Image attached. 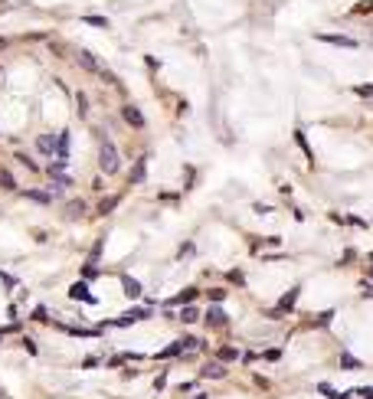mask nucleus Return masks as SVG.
<instances>
[{
    "label": "nucleus",
    "mask_w": 373,
    "mask_h": 399,
    "mask_svg": "<svg viewBox=\"0 0 373 399\" xmlns=\"http://www.w3.org/2000/svg\"><path fill=\"white\" fill-rule=\"evenodd\" d=\"M236 357H239L236 347H223V350H220V360H236Z\"/></svg>",
    "instance_id": "19"
},
{
    "label": "nucleus",
    "mask_w": 373,
    "mask_h": 399,
    "mask_svg": "<svg viewBox=\"0 0 373 399\" xmlns=\"http://www.w3.org/2000/svg\"><path fill=\"white\" fill-rule=\"evenodd\" d=\"M85 23H92V26H108L105 17H85Z\"/></svg>",
    "instance_id": "22"
},
{
    "label": "nucleus",
    "mask_w": 373,
    "mask_h": 399,
    "mask_svg": "<svg viewBox=\"0 0 373 399\" xmlns=\"http://www.w3.org/2000/svg\"><path fill=\"white\" fill-rule=\"evenodd\" d=\"M36 151L46 154V157H53L56 154V138L53 134H40V138H36Z\"/></svg>",
    "instance_id": "6"
},
{
    "label": "nucleus",
    "mask_w": 373,
    "mask_h": 399,
    "mask_svg": "<svg viewBox=\"0 0 373 399\" xmlns=\"http://www.w3.org/2000/svg\"><path fill=\"white\" fill-rule=\"evenodd\" d=\"M26 200H36V203H53V196L43 193V190H26Z\"/></svg>",
    "instance_id": "13"
},
{
    "label": "nucleus",
    "mask_w": 373,
    "mask_h": 399,
    "mask_svg": "<svg viewBox=\"0 0 373 399\" xmlns=\"http://www.w3.org/2000/svg\"><path fill=\"white\" fill-rule=\"evenodd\" d=\"M76 59H79V65H82V69H88V72H102L99 59H95V56L88 53V49H79V53H76Z\"/></svg>",
    "instance_id": "5"
},
{
    "label": "nucleus",
    "mask_w": 373,
    "mask_h": 399,
    "mask_svg": "<svg viewBox=\"0 0 373 399\" xmlns=\"http://www.w3.org/2000/svg\"><path fill=\"white\" fill-rule=\"evenodd\" d=\"M180 344V350H193V347H200V340L197 337H184V340H177Z\"/></svg>",
    "instance_id": "18"
},
{
    "label": "nucleus",
    "mask_w": 373,
    "mask_h": 399,
    "mask_svg": "<svg viewBox=\"0 0 373 399\" xmlns=\"http://www.w3.org/2000/svg\"><path fill=\"white\" fill-rule=\"evenodd\" d=\"M370 278H373V269H370Z\"/></svg>",
    "instance_id": "26"
},
{
    "label": "nucleus",
    "mask_w": 373,
    "mask_h": 399,
    "mask_svg": "<svg viewBox=\"0 0 373 399\" xmlns=\"http://www.w3.org/2000/svg\"><path fill=\"white\" fill-rule=\"evenodd\" d=\"M295 141H298V144H301V151H305L308 157L314 161V154H311V147H308V141H305V134H301V131H295Z\"/></svg>",
    "instance_id": "17"
},
{
    "label": "nucleus",
    "mask_w": 373,
    "mask_h": 399,
    "mask_svg": "<svg viewBox=\"0 0 373 399\" xmlns=\"http://www.w3.org/2000/svg\"><path fill=\"white\" fill-rule=\"evenodd\" d=\"M121 115H124V121H128V125L144 128V115H141V108H138V105H124V108H121Z\"/></svg>",
    "instance_id": "4"
},
{
    "label": "nucleus",
    "mask_w": 373,
    "mask_h": 399,
    "mask_svg": "<svg viewBox=\"0 0 373 399\" xmlns=\"http://www.w3.org/2000/svg\"><path fill=\"white\" fill-rule=\"evenodd\" d=\"M0 187H3V190H13V177H10V170H0Z\"/></svg>",
    "instance_id": "15"
},
{
    "label": "nucleus",
    "mask_w": 373,
    "mask_h": 399,
    "mask_svg": "<svg viewBox=\"0 0 373 399\" xmlns=\"http://www.w3.org/2000/svg\"><path fill=\"white\" fill-rule=\"evenodd\" d=\"M193 298H197V288H186V292L180 294L177 301H180V304H190V301H193Z\"/></svg>",
    "instance_id": "21"
},
{
    "label": "nucleus",
    "mask_w": 373,
    "mask_h": 399,
    "mask_svg": "<svg viewBox=\"0 0 373 399\" xmlns=\"http://www.w3.org/2000/svg\"><path fill=\"white\" fill-rule=\"evenodd\" d=\"M193 399H207V393H200V396H193Z\"/></svg>",
    "instance_id": "25"
},
{
    "label": "nucleus",
    "mask_w": 373,
    "mask_h": 399,
    "mask_svg": "<svg viewBox=\"0 0 373 399\" xmlns=\"http://www.w3.org/2000/svg\"><path fill=\"white\" fill-rule=\"evenodd\" d=\"M200 373H203L207 379H223V377H226V367H220V363H207Z\"/></svg>",
    "instance_id": "8"
},
{
    "label": "nucleus",
    "mask_w": 373,
    "mask_h": 399,
    "mask_svg": "<svg viewBox=\"0 0 373 399\" xmlns=\"http://www.w3.org/2000/svg\"><path fill=\"white\" fill-rule=\"evenodd\" d=\"M69 298H82V301H95V294H88L85 292V281H76V285H72V288H69Z\"/></svg>",
    "instance_id": "7"
},
{
    "label": "nucleus",
    "mask_w": 373,
    "mask_h": 399,
    "mask_svg": "<svg viewBox=\"0 0 373 399\" xmlns=\"http://www.w3.org/2000/svg\"><path fill=\"white\" fill-rule=\"evenodd\" d=\"M197 317H200V311H197V308H193V304H186L184 311H180V321H186V324H193V321H197Z\"/></svg>",
    "instance_id": "14"
},
{
    "label": "nucleus",
    "mask_w": 373,
    "mask_h": 399,
    "mask_svg": "<svg viewBox=\"0 0 373 399\" xmlns=\"http://www.w3.org/2000/svg\"><path fill=\"white\" fill-rule=\"evenodd\" d=\"M357 95H373V85H360L357 88Z\"/></svg>",
    "instance_id": "23"
},
{
    "label": "nucleus",
    "mask_w": 373,
    "mask_h": 399,
    "mask_svg": "<svg viewBox=\"0 0 373 399\" xmlns=\"http://www.w3.org/2000/svg\"><path fill=\"white\" fill-rule=\"evenodd\" d=\"M69 161V131H62L59 138H56V164L62 167Z\"/></svg>",
    "instance_id": "3"
},
{
    "label": "nucleus",
    "mask_w": 373,
    "mask_h": 399,
    "mask_svg": "<svg viewBox=\"0 0 373 399\" xmlns=\"http://www.w3.org/2000/svg\"><path fill=\"white\" fill-rule=\"evenodd\" d=\"M340 367H344V370H360L363 363L357 360V357H351V354H340Z\"/></svg>",
    "instance_id": "12"
},
{
    "label": "nucleus",
    "mask_w": 373,
    "mask_h": 399,
    "mask_svg": "<svg viewBox=\"0 0 373 399\" xmlns=\"http://www.w3.org/2000/svg\"><path fill=\"white\" fill-rule=\"evenodd\" d=\"M0 399H3V393H0Z\"/></svg>",
    "instance_id": "27"
},
{
    "label": "nucleus",
    "mask_w": 373,
    "mask_h": 399,
    "mask_svg": "<svg viewBox=\"0 0 373 399\" xmlns=\"http://www.w3.org/2000/svg\"><path fill=\"white\" fill-rule=\"evenodd\" d=\"M99 164H102V170H105V173H115V170H118V151H115V144H111V141H102Z\"/></svg>",
    "instance_id": "1"
},
{
    "label": "nucleus",
    "mask_w": 373,
    "mask_h": 399,
    "mask_svg": "<svg viewBox=\"0 0 373 399\" xmlns=\"http://www.w3.org/2000/svg\"><path fill=\"white\" fill-rule=\"evenodd\" d=\"M351 393H357L360 399H373V386H357V389H351Z\"/></svg>",
    "instance_id": "20"
},
{
    "label": "nucleus",
    "mask_w": 373,
    "mask_h": 399,
    "mask_svg": "<svg viewBox=\"0 0 373 399\" xmlns=\"http://www.w3.org/2000/svg\"><path fill=\"white\" fill-rule=\"evenodd\" d=\"M111 206H118V196H108V200H102L99 213H102V216H105V213H111Z\"/></svg>",
    "instance_id": "16"
},
{
    "label": "nucleus",
    "mask_w": 373,
    "mask_h": 399,
    "mask_svg": "<svg viewBox=\"0 0 373 399\" xmlns=\"http://www.w3.org/2000/svg\"><path fill=\"white\" fill-rule=\"evenodd\" d=\"M207 321L213 324V327H223V324H226V311H223V308H209V311H207Z\"/></svg>",
    "instance_id": "9"
},
{
    "label": "nucleus",
    "mask_w": 373,
    "mask_h": 399,
    "mask_svg": "<svg viewBox=\"0 0 373 399\" xmlns=\"http://www.w3.org/2000/svg\"><path fill=\"white\" fill-rule=\"evenodd\" d=\"M321 43H331V46H344V49H357V40L353 36H337V33H318Z\"/></svg>",
    "instance_id": "2"
},
{
    "label": "nucleus",
    "mask_w": 373,
    "mask_h": 399,
    "mask_svg": "<svg viewBox=\"0 0 373 399\" xmlns=\"http://www.w3.org/2000/svg\"><path fill=\"white\" fill-rule=\"evenodd\" d=\"M121 285H124V294H128V298H141V285H138L134 278H128V275H124V278H121Z\"/></svg>",
    "instance_id": "10"
},
{
    "label": "nucleus",
    "mask_w": 373,
    "mask_h": 399,
    "mask_svg": "<svg viewBox=\"0 0 373 399\" xmlns=\"http://www.w3.org/2000/svg\"><path fill=\"white\" fill-rule=\"evenodd\" d=\"M363 298H373V285H363Z\"/></svg>",
    "instance_id": "24"
},
{
    "label": "nucleus",
    "mask_w": 373,
    "mask_h": 399,
    "mask_svg": "<svg viewBox=\"0 0 373 399\" xmlns=\"http://www.w3.org/2000/svg\"><path fill=\"white\" fill-rule=\"evenodd\" d=\"M144 167H147V157H138V164H134V173H131L134 184H144Z\"/></svg>",
    "instance_id": "11"
}]
</instances>
